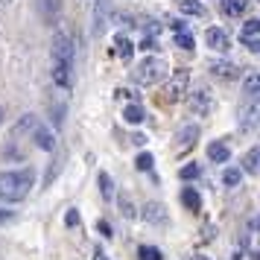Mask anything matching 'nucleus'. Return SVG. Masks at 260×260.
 <instances>
[{
    "instance_id": "1",
    "label": "nucleus",
    "mask_w": 260,
    "mask_h": 260,
    "mask_svg": "<svg viewBox=\"0 0 260 260\" xmlns=\"http://www.w3.org/2000/svg\"><path fill=\"white\" fill-rule=\"evenodd\" d=\"M36 184V173L26 170H9L0 173V202H21L29 196V190Z\"/></svg>"
},
{
    "instance_id": "2",
    "label": "nucleus",
    "mask_w": 260,
    "mask_h": 260,
    "mask_svg": "<svg viewBox=\"0 0 260 260\" xmlns=\"http://www.w3.org/2000/svg\"><path fill=\"white\" fill-rule=\"evenodd\" d=\"M167 76V61L158 59V56H149V59H143L135 71H132V82L135 85H158L161 79Z\"/></svg>"
},
{
    "instance_id": "3",
    "label": "nucleus",
    "mask_w": 260,
    "mask_h": 260,
    "mask_svg": "<svg viewBox=\"0 0 260 260\" xmlns=\"http://www.w3.org/2000/svg\"><path fill=\"white\" fill-rule=\"evenodd\" d=\"M187 88H190V71L187 68H178L164 85V100L167 103H178L181 96L187 94Z\"/></svg>"
},
{
    "instance_id": "4",
    "label": "nucleus",
    "mask_w": 260,
    "mask_h": 260,
    "mask_svg": "<svg viewBox=\"0 0 260 260\" xmlns=\"http://www.w3.org/2000/svg\"><path fill=\"white\" fill-rule=\"evenodd\" d=\"M111 0H94V15H91V36L103 38L111 24Z\"/></svg>"
},
{
    "instance_id": "5",
    "label": "nucleus",
    "mask_w": 260,
    "mask_h": 260,
    "mask_svg": "<svg viewBox=\"0 0 260 260\" xmlns=\"http://www.w3.org/2000/svg\"><path fill=\"white\" fill-rule=\"evenodd\" d=\"M53 61H73V38L68 32L53 36Z\"/></svg>"
},
{
    "instance_id": "6",
    "label": "nucleus",
    "mask_w": 260,
    "mask_h": 260,
    "mask_svg": "<svg viewBox=\"0 0 260 260\" xmlns=\"http://www.w3.org/2000/svg\"><path fill=\"white\" fill-rule=\"evenodd\" d=\"M187 96V106L196 111V114H211V108H213V100H211V91L208 88H199V91H193V94H184Z\"/></svg>"
},
{
    "instance_id": "7",
    "label": "nucleus",
    "mask_w": 260,
    "mask_h": 260,
    "mask_svg": "<svg viewBox=\"0 0 260 260\" xmlns=\"http://www.w3.org/2000/svg\"><path fill=\"white\" fill-rule=\"evenodd\" d=\"M53 82L59 88H71L73 85V61H53Z\"/></svg>"
},
{
    "instance_id": "8",
    "label": "nucleus",
    "mask_w": 260,
    "mask_h": 260,
    "mask_svg": "<svg viewBox=\"0 0 260 260\" xmlns=\"http://www.w3.org/2000/svg\"><path fill=\"white\" fill-rule=\"evenodd\" d=\"M205 41H208V47L216 50V53H225V50L231 47V38H228V32H225V29H219V26L208 29V32H205Z\"/></svg>"
},
{
    "instance_id": "9",
    "label": "nucleus",
    "mask_w": 260,
    "mask_h": 260,
    "mask_svg": "<svg viewBox=\"0 0 260 260\" xmlns=\"http://www.w3.org/2000/svg\"><path fill=\"white\" fill-rule=\"evenodd\" d=\"M32 141H36V146L44 149V152H53V149H56V138H53V132L44 129V126H36V129H32Z\"/></svg>"
},
{
    "instance_id": "10",
    "label": "nucleus",
    "mask_w": 260,
    "mask_h": 260,
    "mask_svg": "<svg viewBox=\"0 0 260 260\" xmlns=\"http://www.w3.org/2000/svg\"><path fill=\"white\" fill-rule=\"evenodd\" d=\"M143 219H146L149 225H167V208L158 205V202H149L146 211H143Z\"/></svg>"
},
{
    "instance_id": "11",
    "label": "nucleus",
    "mask_w": 260,
    "mask_h": 260,
    "mask_svg": "<svg viewBox=\"0 0 260 260\" xmlns=\"http://www.w3.org/2000/svg\"><path fill=\"white\" fill-rule=\"evenodd\" d=\"M243 94H246V103H260V73H251L243 82Z\"/></svg>"
},
{
    "instance_id": "12",
    "label": "nucleus",
    "mask_w": 260,
    "mask_h": 260,
    "mask_svg": "<svg viewBox=\"0 0 260 260\" xmlns=\"http://www.w3.org/2000/svg\"><path fill=\"white\" fill-rule=\"evenodd\" d=\"M196 138H199V126H184V129L176 135L178 149H190V146L196 143Z\"/></svg>"
},
{
    "instance_id": "13",
    "label": "nucleus",
    "mask_w": 260,
    "mask_h": 260,
    "mask_svg": "<svg viewBox=\"0 0 260 260\" xmlns=\"http://www.w3.org/2000/svg\"><path fill=\"white\" fill-rule=\"evenodd\" d=\"M208 68H211V73L213 76H219V79H234L237 76V68L234 64H231V61H211V64H208Z\"/></svg>"
},
{
    "instance_id": "14",
    "label": "nucleus",
    "mask_w": 260,
    "mask_h": 260,
    "mask_svg": "<svg viewBox=\"0 0 260 260\" xmlns=\"http://www.w3.org/2000/svg\"><path fill=\"white\" fill-rule=\"evenodd\" d=\"M228 146H225L222 141H213L211 146H208V158H211L213 164H225V161H228Z\"/></svg>"
},
{
    "instance_id": "15",
    "label": "nucleus",
    "mask_w": 260,
    "mask_h": 260,
    "mask_svg": "<svg viewBox=\"0 0 260 260\" xmlns=\"http://www.w3.org/2000/svg\"><path fill=\"white\" fill-rule=\"evenodd\" d=\"M38 126V120H36V114H26L21 123H15V129H12V141H18V138H24L26 132H32Z\"/></svg>"
},
{
    "instance_id": "16",
    "label": "nucleus",
    "mask_w": 260,
    "mask_h": 260,
    "mask_svg": "<svg viewBox=\"0 0 260 260\" xmlns=\"http://www.w3.org/2000/svg\"><path fill=\"white\" fill-rule=\"evenodd\" d=\"M41 12L47 18V24H56L61 12V0H41Z\"/></svg>"
},
{
    "instance_id": "17",
    "label": "nucleus",
    "mask_w": 260,
    "mask_h": 260,
    "mask_svg": "<svg viewBox=\"0 0 260 260\" xmlns=\"http://www.w3.org/2000/svg\"><path fill=\"white\" fill-rule=\"evenodd\" d=\"M260 167V146H251L246 155H243V170L246 173H257Z\"/></svg>"
},
{
    "instance_id": "18",
    "label": "nucleus",
    "mask_w": 260,
    "mask_h": 260,
    "mask_svg": "<svg viewBox=\"0 0 260 260\" xmlns=\"http://www.w3.org/2000/svg\"><path fill=\"white\" fill-rule=\"evenodd\" d=\"M117 208H120V213H123V216H126V219H135V205H132V199H129V193H126V190H120L117 193Z\"/></svg>"
},
{
    "instance_id": "19",
    "label": "nucleus",
    "mask_w": 260,
    "mask_h": 260,
    "mask_svg": "<svg viewBox=\"0 0 260 260\" xmlns=\"http://www.w3.org/2000/svg\"><path fill=\"white\" fill-rule=\"evenodd\" d=\"M181 202H184V208H187V211H199V208H202L199 193H196L193 187H184V190H181Z\"/></svg>"
},
{
    "instance_id": "20",
    "label": "nucleus",
    "mask_w": 260,
    "mask_h": 260,
    "mask_svg": "<svg viewBox=\"0 0 260 260\" xmlns=\"http://www.w3.org/2000/svg\"><path fill=\"white\" fill-rule=\"evenodd\" d=\"M123 120H126V123H132V126H141L143 120H146V114H143V108L135 103V106H129L126 111H123Z\"/></svg>"
},
{
    "instance_id": "21",
    "label": "nucleus",
    "mask_w": 260,
    "mask_h": 260,
    "mask_svg": "<svg viewBox=\"0 0 260 260\" xmlns=\"http://www.w3.org/2000/svg\"><path fill=\"white\" fill-rule=\"evenodd\" d=\"M181 15H193V18H205V6L199 0H181Z\"/></svg>"
},
{
    "instance_id": "22",
    "label": "nucleus",
    "mask_w": 260,
    "mask_h": 260,
    "mask_svg": "<svg viewBox=\"0 0 260 260\" xmlns=\"http://www.w3.org/2000/svg\"><path fill=\"white\" fill-rule=\"evenodd\" d=\"M248 6V0H222V12L231 15V18H237V15H243Z\"/></svg>"
},
{
    "instance_id": "23",
    "label": "nucleus",
    "mask_w": 260,
    "mask_h": 260,
    "mask_svg": "<svg viewBox=\"0 0 260 260\" xmlns=\"http://www.w3.org/2000/svg\"><path fill=\"white\" fill-rule=\"evenodd\" d=\"M176 47H181V50H193V47H196L193 36H190L184 26H181V29H176Z\"/></svg>"
},
{
    "instance_id": "24",
    "label": "nucleus",
    "mask_w": 260,
    "mask_h": 260,
    "mask_svg": "<svg viewBox=\"0 0 260 260\" xmlns=\"http://www.w3.org/2000/svg\"><path fill=\"white\" fill-rule=\"evenodd\" d=\"M114 44H117V56H123V59H129L132 53H135V44H132L126 36H117L114 38Z\"/></svg>"
},
{
    "instance_id": "25",
    "label": "nucleus",
    "mask_w": 260,
    "mask_h": 260,
    "mask_svg": "<svg viewBox=\"0 0 260 260\" xmlns=\"http://www.w3.org/2000/svg\"><path fill=\"white\" fill-rule=\"evenodd\" d=\"M240 178H243V170H237V167H228V170L222 173L225 187H237V184H240Z\"/></svg>"
},
{
    "instance_id": "26",
    "label": "nucleus",
    "mask_w": 260,
    "mask_h": 260,
    "mask_svg": "<svg viewBox=\"0 0 260 260\" xmlns=\"http://www.w3.org/2000/svg\"><path fill=\"white\" fill-rule=\"evenodd\" d=\"M138 257L141 260H164V254H161V248H155V246H141L138 248Z\"/></svg>"
},
{
    "instance_id": "27",
    "label": "nucleus",
    "mask_w": 260,
    "mask_h": 260,
    "mask_svg": "<svg viewBox=\"0 0 260 260\" xmlns=\"http://www.w3.org/2000/svg\"><path fill=\"white\" fill-rule=\"evenodd\" d=\"M100 193H103V199H111L114 196V184H111L108 173H100Z\"/></svg>"
},
{
    "instance_id": "28",
    "label": "nucleus",
    "mask_w": 260,
    "mask_h": 260,
    "mask_svg": "<svg viewBox=\"0 0 260 260\" xmlns=\"http://www.w3.org/2000/svg\"><path fill=\"white\" fill-rule=\"evenodd\" d=\"M135 167H138L141 173H149V170H152V155H149V152L138 155V161H135Z\"/></svg>"
},
{
    "instance_id": "29",
    "label": "nucleus",
    "mask_w": 260,
    "mask_h": 260,
    "mask_svg": "<svg viewBox=\"0 0 260 260\" xmlns=\"http://www.w3.org/2000/svg\"><path fill=\"white\" fill-rule=\"evenodd\" d=\"M53 126H56V129L64 126V106H59V103L53 106Z\"/></svg>"
},
{
    "instance_id": "30",
    "label": "nucleus",
    "mask_w": 260,
    "mask_h": 260,
    "mask_svg": "<svg viewBox=\"0 0 260 260\" xmlns=\"http://www.w3.org/2000/svg\"><path fill=\"white\" fill-rule=\"evenodd\" d=\"M199 173H202V167L199 164H187V167H181V178H199Z\"/></svg>"
},
{
    "instance_id": "31",
    "label": "nucleus",
    "mask_w": 260,
    "mask_h": 260,
    "mask_svg": "<svg viewBox=\"0 0 260 260\" xmlns=\"http://www.w3.org/2000/svg\"><path fill=\"white\" fill-rule=\"evenodd\" d=\"M240 38H243V44H246L251 53H260V41H257L254 36H240Z\"/></svg>"
},
{
    "instance_id": "32",
    "label": "nucleus",
    "mask_w": 260,
    "mask_h": 260,
    "mask_svg": "<svg viewBox=\"0 0 260 260\" xmlns=\"http://www.w3.org/2000/svg\"><path fill=\"white\" fill-rule=\"evenodd\" d=\"M254 32H260V21H248V24L243 26V32H240V36H254Z\"/></svg>"
},
{
    "instance_id": "33",
    "label": "nucleus",
    "mask_w": 260,
    "mask_h": 260,
    "mask_svg": "<svg viewBox=\"0 0 260 260\" xmlns=\"http://www.w3.org/2000/svg\"><path fill=\"white\" fill-rule=\"evenodd\" d=\"M96 228H100V234H103V237H114V228H111L106 219H100V222H96Z\"/></svg>"
},
{
    "instance_id": "34",
    "label": "nucleus",
    "mask_w": 260,
    "mask_h": 260,
    "mask_svg": "<svg viewBox=\"0 0 260 260\" xmlns=\"http://www.w3.org/2000/svg\"><path fill=\"white\" fill-rule=\"evenodd\" d=\"M64 222L71 225V228H76V225H79V213H76V211H68V216H64Z\"/></svg>"
},
{
    "instance_id": "35",
    "label": "nucleus",
    "mask_w": 260,
    "mask_h": 260,
    "mask_svg": "<svg viewBox=\"0 0 260 260\" xmlns=\"http://www.w3.org/2000/svg\"><path fill=\"white\" fill-rule=\"evenodd\" d=\"M59 170H61V158H56V161H53V167H50V176H47V181H53Z\"/></svg>"
},
{
    "instance_id": "36",
    "label": "nucleus",
    "mask_w": 260,
    "mask_h": 260,
    "mask_svg": "<svg viewBox=\"0 0 260 260\" xmlns=\"http://www.w3.org/2000/svg\"><path fill=\"white\" fill-rule=\"evenodd\" d=\"M9 219H15L12 211H0V222H9Z\"/></svg>"
},
{
    "instance_id": "37",
    "label": "nucleus",
    "mask_w": 260,
    "mask_h": 260,
    "mask_svg": "<svg viewBox=\"0 0 260 260\" xmlns=\"http://www.w3.org/2000/svg\"><path fill=\"white\" fill-rule=\"evenodd\" d=\"M94 260H108L106 251H103V248H94Z\"/></svg>"
},
{
    "instance_id": "38",
    "label": "nucleus",
    "mask_w": 260,
    "mask_h": 260,
    "mask_svg": "<svg viewBox=\"0 0 260 260\" xmlns=\"http://www.w3.org/2000/svg\"><path fill=\"white\" fill-rule=\"evenodd\" d=\"M9 3H12V0H0V9H6V6H9Z\"/></svg>"
},
{
    "instance_id": "39",
    "label": "nucleus",
    "mask_w": 260,
    "mask_h": 260,
    "mask_svg": "<svg viewBox=\"0 0 260 260\" xmlns=\"http://www.w3.org/2000/svg\"><path fill=\"white\" fill-rule=\"evenodd\" d=\"M251 225H254V228L260 231V216H257V219H251Z\"/></svg>"
},
{
    "instance_id": "40",
    "label": "nucleus",
    "mask_w": 260,
    "mask_h": 260,
    "mask_svg": "<svg viewBox=\"0 0 260 260\" xmlns=\"http://www.w3.org/2000/svg\"><path fill=\"white\" fill-rule=\"evenodd\" d=\"M251 260H260V251H251Z\"/></svg>"
},
{
    "instance_id": "41",
    "label": "nucleus",
    "mask_w": 260,
    "mask_h": 260,
    "mask_svg": "<svg viewBox=\"0 0 260 260\" xmlns=\"http://www.w3.org/2000/svg\"><path fill=\"white\" fill-rule=\"evenodd\" d=\"M0 126H3V106H0Z\"/></svg>"
},
{
    "instance_id": "42",
    "label": "nucleus",
    "mask_w": 260,
    "mask_h": 260,
    "mask_svg": "<svg viewBox=\"0 0 260 260\" xmlns=\"http://www.w3.org/2000/svg\"><path fill=\"white\" fill-rule=\"evenodd\" d=\"M196 260H208V257H202V254H196Z\"/></svg>"
}]
</instances>
